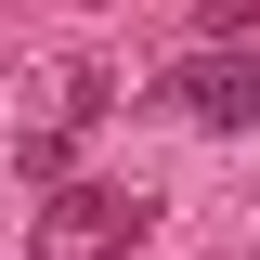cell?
I'll return each instance as SVG.
<instances>
[{
	"label": "cell",
	"instance_id": "1",
	"mask_svg": "<svg viewBox=\"0 0 260 260\" xmlns=\"http://www.w3.org/2000/svg\"><path fill=\"white\" fill-rule=\"evenodd\" d=\"M130 234H143V195L130 182H65V195H39L26 260H130Z\"/></svg>",
	"mask_w": 260,
	"mask_h": 260
},
{
	"label": "cell",
	"instance_id": "2",
	"mask_svg": "<svg viewBox=\"0 0 260 260\" xmlns=\"http://www.w3.org/2000/svg\"><path fill=\"white\" fill-rule=\"evenodd\" d=\"M156 104H182L195 130H247L260 117V52H182L156 78Z\"/></svg>",
	"mask_w": 260,
	"mask_h": 260
}]
</instances>
